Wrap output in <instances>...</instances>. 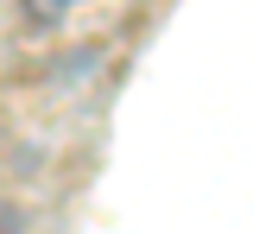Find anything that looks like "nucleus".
Returning a JSON list of instances; mask_svg holds the SVG:
<instances>
[]
</instances>
